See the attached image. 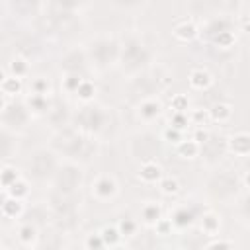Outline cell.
Instances as JSON below:
<instances>
[{
    "label": "cell",
    "mask_w": 250,
    "mask_h": 250,
    "mask_svg": "<svg viewBox=\"0 0 250 250\" xmlns=\"http://www.w3.org/2000/svg\"><path fill=\"white\" fill-rule=\"evenodd\" d=\"M119 57H121L123 70H127V72H139V70L148 62L150 53L146 51V47H145L137 37H129V39L123 41V45H121Z\"/></svg>",
    "instance_id": "cell-1"
},
{
    "label": "cell",
    "mask_w": 250,
    "mask_h": 250,
    "mask_svg": "<svg viewBox=\"0 0 250 250\" xmlns=\"http://www.w3.org/2000/svg\"><path fill=\"white\" fill-rule=\"evenodd\" d=\"M236 191H238V178L227 170L211 176V180L207 182V193L213 199L229 201L236 195Z\"/></svg>",
    "instance_id": "cell-2"
},
{
    "label": "cell",
    "mask_w": 250,
    "mask_h": 250,
    "mask_svg": "<svg viewBox=\"0 0 250 250\" xmlns=\"http://www.w3.org/2000/svg\"><path fill=\"white\" fill-rule=\"evenodd\" d=\"M119 49L121 47L113 39L102 37V39L92 41V45L88 47V55H90L92 62H96V66L105 68L107 64H111V61H115L119 57Z\"/></svg>",
    "instance_id": "cell-3"
},
{
    "label": "cell",
    "mask_w": 250,
    "mask_h": 250,
    "mask_svg": "<svg viewBox=\"0 0 250 250\" xmlns=\"http://www.w3.org/2000/svg\"><path fill=\"white\" fill-rule=\"evenodd\" d=\"M82 182V170L74 162L62 164L55 174V189L64 195H72Z\"/></svg>",
    "instance_id": "cell-4"
},
{
    "label": "cell",
    "mask_w": 250,
    "mask_h": 250,
    "mask_svg": "<svg viewBox=\"0 0 250 250\" xmlns=\"http://www.w3.org/2000/svg\"><path fill=\"white\" fill-rule=\"evenodd\" d=\"M57 170V156L51 150H37L29 158V174L35 180H47L49 176H55Z\"/></svg>",
    "instance_id": "cell-5"
},
{
    "label": "cell",
    "mask_w": 250,
    "mask_h": 250,
    "mask_svg": "<svg viewBox=\"0 0 250 250\" xmlns=\"http://www.w3.org/2000/svg\"><path fill=\"white\" fill-rule=\"evenodd\" d=\"M160 150V141L158 137L150 135V133H143V135H137L133 141H131V152L141 158L143 162H150L154 160V156L158 154Z\"/></svg>",
    "instance_id": "cell-6"
},
{
    "label": "cell",
    "mask_w": 250,
    "mask_h": 250,
    "mask_svg": "<svg viewBox=\"0 0 250 250\" xmlns=\"http://www.w3.org/2000/svg\"><path fill=\"white\" fill-rule=\"evenodd\" d=\"M105 117L107 115H105V111L102 107H98V105H86V107H82L78 111L76 125H78V129H82L86 133H96V131H100L104 127Z\"/></svg>",
    "instance_id": "cell-7"
},
{
    "label": "cell",
    "mask_w": 250,
    "mask_h": 250,
    "mask_svg": "<svg viewBox=\"0 0 250 250\" xmlns=\"http://www.w3.org/2000/svg\"><path fill=\"white\" fill-rule=\"evenodd\" d=\"M27 109L21 105V104H14V105H8L4 102V109H2V123H4V129H21L25 123H27Z\"/></svg>",
    "instance_id": "cell-8"
},
{
    "label": "cell",
    "mask_w": 250,
    "mask_h": 250,
    "mask_svg": "<svg viewBox=\"0 0 250 250\" xmlns=\"http://www.w3.org/2000/svg\"><path fill=\"white\" fill-rule=\"evenodd\" d=\"M115 193H117V184L111 176H100L92 184V195H96L98 199H109Z\"/></svg>",
    "instance_id": "cell-9"
},
{
    "label": "cell",
    "mask_w": 250,
    "mask_h": 250,
    "mask_svg": "<svg viewBox=\"0 0 250 250\" xmlns=\"http://www.w3.org/2000/svg\"><path fill=\"white\" fill-rule=\"evenodd\" d=\"M227 146L230 152H234L238 156H246V154H250V135L248 133H236L227 141Z\"/></svg>",
    "instance_id": "cell-10"
},
{
    "label": "cell",
    "mask_w": 250,
    "mask_h": 250,
    "mask_svg": "<svg viewBox=\"0 0 250 250\" xmlns=\"http://www.w3.org/2000/svg\"><path fill=\"white\" fill-rule=\"evenodd\" d=\"M160 109H162V105H160V102H158L156 98H145V100L139 104V115H141L143 119H146V121L154 119V117L160 113Z\"/></svg>",
    "instance_id": "cell-11"
},
{
    "label": "cell",
    "mask_w": 250,
    "mask_h": 250,
    "mask_svg": "<svg viewBox=\"0 0 250 250\" xmlns=\"http://www.w3.org/2000/svg\"><path fill=\"white\" fill-rule=\"evenodd\" d=\"M160 166L154 162V160H150V162H143L141 164V172H139V178L143 180V182H146V184H152V182H156V180H160Z\"/></svg>",
    "instance_id": "cell-12"
},
{
    "label": "cell",
    "mask_w": 250,
    "mask_h": 250,
    "mask_svg": "<svg viewBox=\"0 0 250 250\" xmlns=\"http://www.w3.org/2000/svg\"><path fill=\"white\" fill-rule=\"evenodd\" d=\"M209 84H211V74H209L207 70H203V68L191 70V74H189V86H191V88L203 90V88H207Z\"/></svg>",
    "instance_id": "cell-13"
},
{
    "label": "cell",
    "mask_w": 250,
    "mask_h": 250,
    "mask_svg": "<svg viewBox=\"0 0 250 250\" xmlns=\"http://www.w3.org/2000/svg\"><path fill=\"white\" fill-rule=\"evenodd\" d=\"M199 152H201V145L195 139H191V141H184L182 139L178 143V154L184 156V158H195Z\"/></svg>",
    "instance_id": "cell-14"
},
{
    "label": "cell",
    "mask_w": 250,
    "mask_h": 250,
    "mask_svg": "<svg viewBox=\"0 0 250 250\" xmlns=\"http://www.w3.org/2000/svg\"><path fill=\"white\" fill-rule=\"evenodd\" d=\"M174 35L178 39H182V41H188V39H193L197 35V27L191 21H184V23L174 27Z\"/></svg>",
    "instance_id": "cell-15"
},
{
    "label": "cell",
    "mask_w": 250,
    "mask_h": 250,
    "mask_svg": "<svg viewBox=\"0 0 250 250\" xmlns=\"http://www.w3.org/2000/svg\"><path fill=\"white\" fill-rule=\"evenodd\" d=\"M170 221H172V225H176V227H189V225L193 223V213L188 211L186 207H180V209L174 211V215H172Z\"/></svg>",
    "instance_id": "cell-16"
},
{
    "label": "cell",
    "mask_w": 250,
    "mask_h": 250,
    "mask_svg": "<svg viewBox=\"0 0 250 250\" xmlns=\"http://www.w3.org/2000/svg\"><path fill=\"white\" fill-rule=\"evenodd\" d=\"M141 215H143V221L148 223V225L158 223V221H160V205H158V203H146V205L143 207Z\"/></svg>",
    "instance_id": "cell-17"
},
{
    "label": "cell",
    "mask_w": 250,
    "mask_h": 250,
    "mask_svg": "<svg viewBox=\"0 0 250 250\" xmlns=\"http://www.w3.org/2000/svg\"><path fill=\"white\" fill-rule=\"evenodd\" d=\"M219 227H221V221H219V217H217L215 213H207V215H203L201 230H203L205 234H215V232L219 230Z\"/></svg>",
    "instance_id": "cell-18"
},
{
    "label": "cell",
    "mask_w": 250,
    "mask_h": 250,
    "mask_svg": "<svg viewBox=\"0 0 250 250\" xmlns=\"http://www.w3.org/2000/svg\"><path fill=\"white\" fill-rule=\"evenodd\" d=\"M230 115H232V109H230L229 104H217L211 109V117L215 121H219V123H225L227 119H230Z\"/></svg>",
    "instance_id": "cell-19"
},
{
    "label": "cell",
    "mask_w": 250,
    "mask_h": 250,
    "mask_svg": "<svg viewBox=\"0 0 250 250\" xmlns=\"http://www.w3.org/2000/svg\"><path fill=\"white\" fill-rule=\"evenodd\" d=\"M18 238H20L23 244H31V242L37 238V229H35V225H31V223L21 225L20 230H18Z\"/></svg>",
    "instance_id": "cell-20"
},
{
    "label": "cell",
    "mask_w": 250,
    "mask_h": 250,
    "mask_svg": "<svg viewBox=\"0 0 250 250\" xmlns=\"http://www.w3.org/2000/svg\"><path fill=\"white\" fill-rule=\"evenodd\" d=\"M20 88H21V84H20V78H14V76H4L2 78V92H4V96H14V94H18L20 92Z\"/></svg>",
    "instance_id": "cell-21"
},
{
    "label": "cell",
    "mask_w": 250,
    "mask_h": 250,
    "mask_svg": "<svg viewBox=\"0 0 250 250\" xmlns=\"http://www.w3.org/2000/svg\"><path fill=\"white\" fill-rule=\"evenodd\" d=\"M102 238H104L105 246H115V244L121 240V232H119V229H115V227H105V229L102 230Z\"/></svg>",
    "instance_id": "cell-22"
},
{
    "label": "cell",
    "mask_w": 250,
    "mask_h": 250,
    "mask_svg": "<svg viewBox=\"0 0 250 250\" xmlns=\"http://www.w3.org/2000/svg\"><path fill=\"white\" fill-rule=\"evenodd\" d=\"M84 248H86V250H104V248H105V242H104V238H102V232H92V234L86 238Z\"/></svg>",
    "instance_id": "cell-23"
},
{
    "label": "cell",
    "mask_w": 250,
    "mask_h": 250,
    "mask_svg": "<svg viewBox=\"0 0 250 250\" xmlns=\"http://www.w3.org/2000/svg\"><path fill=\"white\" fill-rule=\"evenodd\" d=\"M18 180H20V178H18L16 170L10 168V166H4V170H2V186H4V189H8L10 186H14Z\"/></svg>",
    "instance_id": "cell-24"
},
{
    "label": "cell",
    "mask_w": 250,
    "mask_h": 250,
    "mask_svg": "<svg viewBox=\"0 0 250 250\" xmlns=\"http://www.w3.org/2000/svg\"><path fill=\"white\" fill-rule=\"evenodd\" d=\"M6 191H10L14 199H20V201H21V197L27 193V184H25L23 180H18V182H16L14 186H10Z\"/></svg>",
    "instance_id": "cell-25"
},
{
    "label": "cell",
    "mask_w": 250,
    "mask_h": 250,
    "mask_svg": "<svg viewBox=\"0 0 250 250\" xmlns=\"http://www.w3.org/2000/svg\"><path fill=\"white\" fill-rule=\"evenodd\" d=\"M10 70H12V76H14V78H21V76L27 72V62H25L23 59H14Z\"/></svg>",
    "instance_id": "cell-26"
},
{
    "label": "cell",
    "mask_w": 250,
    "mask_h": 250,
    "mask_svg": "<svg viewBox=\"0 0 250 250\" xmlns=\"http://www.w3.org/2000/svg\"><path fill=\"white\" fill-rule=\"evenodd\" d=\"M76 94H78L82 100H90V98L96 94V86H94L90 80H84V82L80 84V88L76 90Z\"/></svg>",
    "instance_id": "cell-27"
},
{
    "label": "cell",
    "mask_w": 250,
    "mask_h": 250,
    "mask_svg": "<svg viewBox=\"0 0 250 250\" xmlns=\"http://www.w3.org/2000/svg\"><path fill=\"white\" fill-rule=\"evenodd\" d=\"M29 105H31V109H35V111H45V109L49 107V102H47L45 96L33 94V96L29 98Z\"/></svg>",
    "instance_id": "cell-28"
},
{
    "label": "cell",
    "mask_w": 250,
    "mask_h": 250,
    "mask_svg": "<svg viewBox=\"0 0 250 250\" xmlns=\"http://www.w3.org/2000/svg\"><path fill=\"white\" fill-rule=\"evenodd\" d=\"M178 188H180V186H178V180H176V178H170V176H168V178H162V180H160V189H162L164 193H176Z\"/></svg>",
    "instance_id": "cell-29"
},
{
    "label": "cell",
    "mask_w": 250,
    "mask_h": 250,
    "mask_svg": "<svg viewBox=\"0 0 250 250\" xmlns=\"http://www.w3.org/2000/svg\"><path fill=\"white\" fill-rule=\"evenodd\" d=\"M135 230H137V223H135L133 219H123V221L119 223V232H121V236H131V234H135Z\"/></svg>",
    "instance_id": "cell-30"
},
{
    "label": "cell",
    "mask_w": 250,
    "mask_h": 250,
    "mask_svg": "<svg viewBox=\"0 0 250 250\" xmlns=\"http://www.w3.org/2000/svg\"><path fill=\"white\" fill-rule=\"evenodd\" d=\"M205 250H232V244L227 240H213L211 244L205 246Z\"/></svg>",
    "instance_id": "cell-31"
},
{
    "label": "cell",
    "mask_w": 250,
    "mask_h": 250,
    "mask_svg": "<svg viewBox=\"0 0 250 250\" xmlns=\"http://www.w3.org/2000/svg\"><path fill=\"white\" fill-rule=\"evenodd\" d=\"M31 88H33V94L45 96V94H47V88H49V84H47V80H35Z\"/></svg>",
    "instance_id": "cell-32"
},
{
    "label": "cell",
    "mask_w": 250,
    "mask_h": 250,
    "mask_svg": "<svg viewBox=\"0 0 250 250\" xmlns=\"http://www.w3.org/2000/svg\"><path fill=\"white\" fill-rule=\"evenodd\" d=\"M172 123H174L172 127L180 131V129H184V127H186V123H188V117H186L184 113H180V111H176V113H174V121H172Z\"/></svg>",
    "instance_id": "cell-33"
},
{
    "label": "cell",
    "mask_w": 250,
    "mask_h": 250,
    "mask_svg": "<svg viewBox=\"0 0 250 250\" xmlns=\"http://www.w3.org/2000/svg\"><path fill=\"white\" fill-rule=\"evenodd\" d=\"M172 105H174V109H176V111L184 113V109H186V105H188V100H186L184 96H176V98L172 100Z\"/></svg>",
    "instance_id": "cell-34"
},
{
    "label": "cell",
    "mask_w": 250,
    "mask_h": 250,
    "mask_svg": "<svg viewBox=\"0 0 250 250\" xmlns=\"http://www.w3.org/2000/svg\"><path fill=\"white\" fill-rule=\"evenodd\" d=\"M164 135H166V139H174V143H180V141H182V139H180V131H178V129H174V127H172V129H168Z\"/></svg>",
    "instance_id": "cell-35"
},
{
    "label": "cell",
    "mask_w": 250,
    "mask_h": 250,
    "mask_svg": "<svg viewBox=\"0 0 250 250\" xmlns=\"http://www.w3.org/2000/svg\"><path fill=\"white\" fill-rule=\"evenodd\" d=\"M242 213H244V217L250 221V197L244 199V203H242Z\"/></svg>",
    "instance_id": "cell-36"
},
{
    "label": "cell",
    "mask_w": 250,
    "mask_h": 250,
    "mask_svg": "<svg viewBox=\"0 0 250 250\" xmlns=\"http://www.w3.org/2000/svg\"><path fill=\"white\" fill-rule=\"evenodd\" d=\"M244 182H246V186H248V188H250V172H248V174H246V178H244Z\"/></svg>",
    "instance_id": "cell-37"
},
{
    "label": "cell",
    "mask_w": 250,
    "mask_h": 250,
    "mask_svg": "<svg viewBox=\"0 0 250 250\" xmlns=\"http://www.w3.org/2000/svg\"><path fill=\"white\" fill-rule=\"evenodd\" d=\"M70 250H86V248H70Z\"/></svg>",
    "instance_id": "cell-38"
}]
</instances>
